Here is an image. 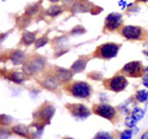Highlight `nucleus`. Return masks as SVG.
Masks as SVG:
<instances>
[{
  "label": "nucleus",
  "instance_id": "obj_26",
  "mask_svg": "<svg viewBox=\"0 0 148 139\" xmlns=\"http://www.w3.org/2000/svg\"><path fill=\"white\" fill-rule=\"evenodd\" d=\"M84 32H85V30L83 29V27L78 26V27H75V29H73L72 33H73V35H74V33H84Z\"/></svg>",
  "mask_w": 148,
  "mask_h": 139
},
{
  "label": "nucleus",
  "instance_id": "obj_16",
  "mask_svg": "<svg viewBox=\"0 0 148 139\" xmlns=\"http://www.w3.org/2000/svg\"><path fill=\"white\" fill-rule=\"evenodd\" d=\"M12 132L21 137H29V128L25 126H15L12 128Z\"/></svg>",
  "mask_w": 148,
  "mask_h": 139
},
{
  "label": "nucleus",
  "instance_id": "obj_29",
  "mask_svg": "<svg viewBox=\"0 0 148 139\" xmlns=\"http://www.w3.org/2000/svg\"><path fill=\"white\" fill-rule=\"evenodd\" d=\"M136 1H137V3H147L148 0H136Z\"/></svg>",
  "mask_w": 148,
  "mask_h": 139
},
{
  "label": "nucleus",
  "instance_id": "obj_2",
  "mask_svg": "<svg viewBox=\"0 0 148 139\" xmlns=\"http://www.w3.org/2000/svg\"><path fill=\"white\" fill-rule=\"evenodd\" d=\"M120 33L128 41H143L148 38V32L141 26H122Z\"/></svg>",
  "mask_w": 148,
  "mask_h": 139
},
{
  "label": "nucleus",
  "instance_id": "obj_24",
  "mask_svg": "<svg viewBox=\"0 0 148 139\" xmlns=\"http://www.w3.org/2000/svg\"><path fill=\"white\" fill-rule=\"evenodd\" d=\"M37 9H38V6H37V5H32V6H29V7H27V10L25 11V14H26V15H34V14H36L37 12Z\"/></svg>",
  "mask_w": 148,
  "mask_h": 139
},
{
  "label": "nucleus",
  "instance_id": "obj_10",
  "mask_svg": "<svg viewBox=\"0 0 148 139\" xmlns=\"http://www.w3.org/2000/svg\"><path fill=\"white\" fill-rule=\"evenodd\" d=\"M66 107L72 116L78 118H86L90 114V111L88 110V107L82 104H67Z\"/></svg>",
  "mask_w": 148,
  "mask_h": 139
},
{
  "label": "nucleus",
  "instance_id": "obj_18",
  "mask_svg": "<svg viewBox=\"0 0 148 139\" xmlns=\"http://www.w3.org/2000/svg\"><path fill=\"white\" fill-rule=\"evenodd\" d=\"M8 78L10 79L11 81L16 82V84H20V82H22V80H24V78H22V75H21V74L15 73V72H12V73H10V74H9V75H8Z\"/></svg>",
  "mask_w": 148,
  "mask_h": 139
},
{
  "label": "nucleus",
  "instance_id": "obj_32",
  "mask_svg": "<svg viewBox=\"0 0 148 139\" xmlns=\"http://www.w3.org/2000/svg\"><path fill=\"white\" fill-rule=\"evenodd\" d=\"M67 139H71V138H67Z\"/></svg>",
  "mask_w": 148,
  "mask_h": 139
},
{
  "label": "nucleus",
  "instance_id": "obj_13",
  "mask_svg": "<svg viewBox=\"0 0 148 139\" xmlns=\"http://www.w3.org/2000/svg\"><path fill=\"white\" fill-rule=\"evenodd\" d=\"M86 62H88V58L86 57H80L79 59H77L75 62L73 63V65H72V72L73 73H79V72H82L83 69L85 68V65H86Z\"/></svg>",
  "mask_w": 148,
  "mask_h": 139
},
{
  "label": "nucleus",
  "instance_id": "obj_31",
  "mask_svg": "<svg viewBox=\"0 0 148 139\" xmlns=\"http://www.w3.org/2000/svg\"><path fill=\"white\" fill-rule=\"evenodd\" d=\"M146 70H147V72H148V68H147V69H146Z\"/></svg>",
  "mask_w": 148,
  "mask_h": 139
},
{
  "label": "nucleus",
  "instance_id": "obj_1",
  "mask_svg": "<svg viewBox=\"0 0 148 139\" xmlns=\"http://www.w3.org/2000/svg\"><path fill=\"white\" fill-rule=\"evenodd\" d=\"M69 95L74 97H79V99H89L91 96V86L84 81H73L69 85L64 87Z\"/></svg>",
  "mask_w": 148,
  "mask_h": 139
},
{
  "label": "nucleus",
  "instance_id": "obj_22",
  "mask_svg": "<svg viewBox=\"0 0 148 139\" xmlns=\"http://www.w3.org/2000/svg\"><path fill=\"white\" fill-rule=\"evenodd\" d=\"M136 122H137V119L133 117L132 114L130 116V117H127V118H126V121H125V123H126V126H127V127H133V126L136 124Z\"/></svg>",
  "mask_w": 148,
  "mask_h": 139
},
{
  "label": "nucleus",
  "instance_id": "obj_23",
  "mask_svg": "<svg viewBox=\"0 0 148 139\" xmlns=\"http://www.w3.org/2000/svg\"><path fill=\"white\" fill-rule=\"evenodd\" d=\"M47 37H41L40 40H36V48H40L42 47V46H45L46 43H47Z\"/></svg>",
  "mask_w": 148,
  "mask_h": 139
},
{
  "label": "nucleus",
  "instance_id": "obj_17",
  "mask_svg": "<svg viewBox=\"0 0 148 139\" xmlns=\"http://www.w3.org/2000/svg\"><path fill=\"white\" fill-rule=\"evenodd\" d=\"M135 99L138 101V102H146L147 99H148V92L146 90H138L136 92Z\"/></svg>",
  "mask_w": 148,
  "mask_h": 139
},
{
  "label": "nucleus",
  "instance_id": "obj_14",
  "mask_svg": "<svg viewBox=\"0 0 148 139\" xmlns=\"http://www.w3.org/2000/svg\"><path fill=\"white\" fill-rule=\"evenodd\" d=\"M36 41V35L32 33V32H29L26 31L22 33V37H21V43L25 44V46H30L31 43H34Z\"/></svg>",
  "mask_w": 148,
  "mask_h": 139
},
{
  "label": "nucleus",
  "instance_id": "obj_5",
  "mask_svg": "<svg viewBox=\"0 0 148 139\" xmlns=\"http://www.w3.org/2000/svg\"><path fill=\"white\" fill-rule=\"evenodd\" d=\"M92 112L95 114L100 116V117H104L106 119H109L111 122H116L117 121V111L112 106H109V105H103V104H99V105H94L92 106Z\"/></svg>",
  "mask_w": 148,
  "mask_h": 139
},
{
  "label": "nucleus",
  "instance_id": "obj_25",
  "mask_svg": "<svg viewBox=\"0 0 148 139\" xmlns=\"http://www.w3.org/2000/svg\"><path fill=\"white\" fill-rule=\"evenodd\" d=\"M132 138V132L131 131H125L120 134V139H131Z\"/></svg>",
  "mask_w": 148,
  "mask_h": 139
},
{
  "label": "nucleus",
  "instance_id": "obj_30",
  "mask_svg": "<svg viewBox=\"0 0 148 139\" xmlns=\"http://www.w3.org/2000/svg\"><path fill=\"white\" fill-rule=\"evenodd\" d=\"M49 1H58V0H49Z\"/></svg>",
  "mask_w": 148,
  "mask_h": 139
},
{
  "label": "nucleus",
  "instance_id": "obj_19",
  "mask_svg": "<svg viewBox=\"0 0 148 139\" xmlns=\"http://www.w3.org/2000/svg\"><path fill=\"white\" fill-rule=\"evenodd\" d=\"M61 12H62V7H59V6H51V7H48V10H47V15H49V16H57Z\"/></svg>",
  "mask_w": 148,
  "mask_h": 139
},
{
  "label": "nucleus",
  "instance_id": "obj_28",
  "mask_svg": "<svg viewBox=\"0 0 148 139\" xmlns=\"http://www.w3.org/2000/svg\"><path fill=\"white\" fill-rule=\"evenodd\" d=\"M140 139H148V131L143 132V134L141 136V138H140Z\"/></svg>",
  "mask_w": 148,
  "mask_h": 139
},
{
  "label": "nucleus",
  "instance_id": "obj_4",
  "mask_svg": "<svg viewBox=\"0 0 148 139\" xmlns=\"http://www.w3.org/2000/svg\"><path fill=\"white\" fill-rule=\"evenodd\" d=\"M104 86L106 87L108 90L110 91H114V92H120V91H123L127 86V79L125 75H121V74H117L110 79H106L104 80Z\"/></svg>",
  "mask_w": 148,
  "mask_h": 139
},
{
  "label": "nucleus",
  "instance_id": "obj_20",
  "mask_svg": "<svg viewBox=\"0 0 148 139\" xmlns=\"http://www.w3.org/2000/svg\"><path fill=\"white\" fill-rule=\"evenodd\" d=\"M94 139H115L112 134H110L108 132H99L98 134L95 136Z\"/></svg>",
  "mask_w": 148,
  "mask_h": 139
},
{
  "label": "nucleus",
  "instance_id": "obj_8",
  "mask_svg": "<svg viewBox=\"0 0 148 139\" xmlns=\"http://www.w3.org/2000/svg\"><path fill=\"white\" fill-rule=\"evenodd\" d=\"M45 63H46V61L42 57H32L25 63L24 72L27 74V75L36 74L37 72H40V70H42L43 69Z\"/></svg>",
  "mask_w": 148,
  "mask_h": 139
},
{
  "label": "nucleus",
  "instance_id": "obj_27",
  "mask_svg": "<svg viewBox=\"0 0 148 139\" xmlns=\"http://www.w3.org/2000/svg\"><path fill=\"white\" fill-rule=\"evenodd\" d=\"M142 81H143V85L148 87V75H143L142 76Z\"/></svg>",
  "mask_w": 148,
  "mask_h": 139
},
{
  "label": "nucleus",
  "instance_id": "obj_15",
  "mask_svg": "<svg viewBox=\"0 0 148 139\" xmlns=\"http://www.w3.org/2000/svg\"><path fill=\"white\" fill-rule=\"evenodd\" d=\"M10 59L14 64H21L25 61V55H24V53H21L20 50H15V52H11Z\"/></svg>",
  "mask_w": 148,
  "mask_h": 139
},
{
  "label": "nucleus",
  "instance_id": "obj_11",
  "mask_svg": "<svg viewBox=\"0 0 148 139\" xmlns=\"http://www.w3.org/2000/svg\"><path fill=\"white\" fill-rule=\"evenodd\" d=\"M59 80L57 79V76H51V75H48V76H46L45 78V80L42 81V85L45 86V87H47L48 90H56L58 87V82Z\"/></svg>",
  "mask_w": 148,
  "mask_h": 139
},
{
  "label": "nucleus",
  "instance_id": "obj_6",
  "mask_svg": "<svg viewBox=\"0 0 148 139\" xmlns=\"http://www.w3.org/2000/svg\"><path fill=\"white\" fill-rule=\"evenodd\" d=\"M146 69L143 68L142 63L135 61V62H130L121 69V74L123 75H127L130 78H142L143 74H145Z\"/></svg>",
  "mask_w": 148,
  "mask_h": 139
},
{
  "label": "nucleus",
  "instance_id": "obj_9",
  "mask_svg": "<svg viewBox=\"0 0 148 139\" xmlns=\"http://www.w3.org/2000/svg\"><path fill=\"white\" fill-rule=\"evenodd\" d=\"M53 113H54V107L51 104L47 102V104L42 105V107L38 110V112L36 113L35 117L37 118V121H40L41 124L43 126L45 123H49Z\"/></svg>",
  "mask_w": 148,
  "mask_h": 139
},
{
  "label": "nucleus",
  "instance_id": "obj_7",
  "mask_svg": "<svg viewBox=\"0 0 148 139\" xmlns=\"http://www.w3.org/2000/svg\"><path fill=\"white\" fill-rule=\"evenodd\" d=\"M122 26V16L117 12H111L105 18L104 31L105 32H114Z\"/></svg>",
  "mask_w": 148,
  "mask_h": 139
},
{
  "label": "nucleus",
  "instance_id": "obj_12",
  "mask_svg": "<svg viewBox=\"0 0 148 139\" xmlns=\"http://www.w3.org/2000/svg\"><path fill=\"white\" fill-rule=\"evenodd\" d=\"M73 75V72L72 70H67V69H61V68H57L56 70V76L59 81H69L72 79Z\"/></svg>",
  "mask_w": 148,
  "mask_h": 139
},
{
  "label": "nucleus",
  "instance_id": "obj_3",
  "mask_svg": "<svg viewBox=\"0 0 148 139\" xmlns=\"http://www.w3.org/2000/svg\"><path fill=\"white\" fill-rule=\"evenodd\" d=\"M120 47L121 46L117 43H104V44H100L92 52L91 55L94 58H99V59H111V58L116 57Z\"/></svg>",
  "mask_w": 148,
  "mask_h": 139
},
{
  "label": "nucleus",
  "instance_id": "obj_21",
  "mask_svg": "<svg viewBox=\"0 0 148 139\" xmlns=\"http://www.w3.org/2000/svg\"><path fill=\"white\" fill-rule=\"evenodd\" d=\"M132 116L138 121V119H141L143 117V111L140 107H135V108H133V111H132Z\"/></svg>",
  "mask_w": 148,
  "mask_h": 139
}]
</instances>
